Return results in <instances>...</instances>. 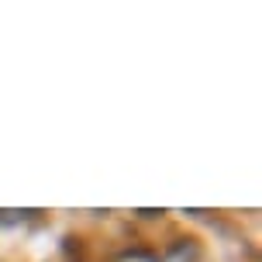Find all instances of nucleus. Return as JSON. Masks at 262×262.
Returning a JSON list of instances; mask_svg holds the SVG:
<instances>
[{
  "instance_id": "nucleus-1",
  "label": "nucleus",
  "mask_w": 262,
  "mask_h": 262,
  "mask_svg": "<svg viewBox=\"0 0 262 262\" xmlns=\"http://www.w3.org/2000/svg\"><path fill=\"white\" fill-rule=\"evenodd\" d=\"M162 262H204V252H200V245L196 242H176L169 252H166V259Z\"/></svg>"
},
{
  "instance_id": "nucleus-2",
  "label": "nucleus",
  "mask_w": 262,
  "mask_h": 262,
  "mask_svg": "<svg viewBox=\"0 0 262 262\" xmlns=\"http://www.w3.org/2000/svg\"><path fill=\"white\" fill-rule=\"evenodd\" d=\"M114 262H159V259L152 255V252H142V249H138V252H124V255H118Z\"/></svg>"
},
{
  "instance_id": "nucleus-3",
  "label": "nucleus",
  "mask_w": 262,
  "mask_h": 262,
  "mask_svg": "<svg viewBox=\"0 0 262 262\" xmlns=\"http://www.w3.org/2000/svg\"><path fill=\"white\" fill-rule=\"evenodd\" d=\"M35 210H0V224H17L25 221V217H31Z\"/></svg>"
}]
</instances>
